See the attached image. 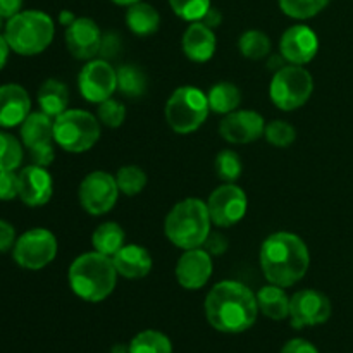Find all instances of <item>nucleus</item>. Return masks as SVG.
<instances>
[{
    "mask_svg": "<svg viewBox=\"0 0 353 353\" xmlns=\"http://www.w3.org/2000/svg\"><path fill=\"white\" fill-rule=\"evenodd\" d=\"M114 3H116V6H124V7H130V6H133V3H138V2H141V0H112Z\"/></svg>",
    "mask_w": 353,
    "mask_h": 353,
    "instance_id": "09e8293b",
    "label": "nucleus"
},
{
    "mask_svg": "<svg viewBox=\"0 0 353 353\" xmlns=\"http://www.w3.org/2000/svg\"><path fill=\"white\" fill-rule=\"evenodd\" d=\"M207 100H209V107L212 112L216 114H230L236 110L241 103V92L236 85L233 83H217L207 93Z\"/></svg>",
    "mask_w": 353,
    "mask_h": 353,
    "instance_id": "a878e982",
    "label": "nucleus"
},
{
    "mask_svg": "<svg viewBox=\"0 0 353 353\" xmlns=\"http://www.w3.org/2000/svg\"><path fill=\"white\" fill-rule=\"evenodd\" d=\"M238 47H240L243 57L250 59V61H261V59L268 57L271 52V40L264 31L250 30L241 34Z\"/></svg>",
    "mask_w": 353,
    "mask_h": 353,
    "instance_id": "c756f323",
    "label": "nucleus"
},
{
    "mask_svg": "<svg viewBox=\"0 0 353 353\" xmlns=\"http://www.w3.org/2000/svg\"><path fill=\"white\" fill-rule=\"evenodd\" d=\"M283 12L292 19H310L327 7L331 0H278Z\"/></svg>",
    "mask_w": 353,
    "mask_h": 353,
    "instance_id": "473e14b6",
    "label": "nucleus"
},
{
    "mask_svg": "<svg viewBox=\"0 0 353 353\" xmlns=\"http://www.w3.org/2000/svg\"><path fill=\"white\" fill-rule=\"evenodd\" d=\"M117 72V90L130 99H138L147 92V76L140 68L133 64L121 65Z\"/></svg>",
    "mask_w": 353,
    "mask_h": 353,
    "instance_id": "cd10ccee",
    "label": "nucleus"
},
{
    "mask_svg": "<svg viewBox=\"0 0 353 353\" xmlns=\"http://www.w3.org/2000/svg\"><path fill=\"white\" fill-rule=\"evenodd\" d=\"M216 33L202 21L190 24L183 34V52L193 62L210 61L216 52Z\"/></svg>",
    "mask_w": 353,
    "mask_h": 353,
    "instance_id": "aec40b11",
    "label": "nucleus"
},
{
    "mask_svg": "<svg viewBox=\"0 0 353 353\" xmlns=\"http://www.w3.org/2000/svg\"><path fill=\"white\" fill-rule=\"evenodd\" d=\"M319 50V38L312 28L305 24H295L283 33L279 41V52L286 62L295 65L309 64Z\"/></svg>",
    "mask_w": 353,
    "mask_h": 353,
    "instance_id": "dca6fc26",
    "label": "nucleus"
},
{
    "mask_svg": "<svg viewBox=\"0 0 353 353\" xmlns=\"http://www.w3.org/2000/svg\"><path fill=\"white\" fill-rule=\"evenodd\" d=\"M38 105L41 112L50 117L61 116L69 105V90L59 79H47L38 90Z\"/></svg>",
    "mask_w": 353,
    "mask_h": 353,
    "instance_id": "5701e85b",
    "label": "nucleus"
},
{
    "mask_svg": "<svg viewBox=\"0 0 353 353\" xmlns=\"http://www.w3.org/2000/svg\"><path fill=\"white\" fill-rule=\"evenodd\" d=\"M117 188L128 196H134L141 193L147 186V174L138 165H124L116 174Z\"/></svg>",
    "mask_w": 353,
    "mask_h": 353,
    "instance_id": "2f4dec72",
    "label": "nucleus"
},
{
    "mask_svg": "<svg viewBox=\"0 0 353 353\" xmlns=\"http://www.w3.org/2000/svg\"><path fill=\"white\" fill-rule=\"evenodd\" d=\"M264 137L265 140H268L271 145H274V147L285 148L295 141L296 131L290 123H285V121L278 119L265 124Z\"/></svg>",
    "mask_w": 353,
    "mask_h": 353,
    "instance_id": "c9c22d12",
    "label": "nucleus"
},
{
    "mask_svg": "<svg viewBox=\"0 0 353 353\" xmlns=\"http://www.w3.org/2000/svg\"><path fill=\"white\" fill-rule=\"evenodd\" d=\"M243 165H241L240 155L234 150H223L216 157V172L224 183H234L241 176Z\"/></svg>",
    "mask_w": 353,
    "mask_h": 353,
    "instance_id": "f704fd0d",
    "label": "nucleus"
},
{
    "mask_svg": "<svg viewBox=\"0 0 353 353\" xmlns=\"http://www.w3.org/2000/svg\"><path fill=\"white\" fill-rule=\"evenodd\" d=\"M55 34L54 21L41 10H21L7 19L6 37L10 50L17 55L31 57L47 50Z\"/></svg>",
    "mask_w": 353,
    "mask_h": 353,
    "instance_id": "39448f33",
    "label": "nucleus"
},
{
    "mask_svg": "<svg viewBox=\"0 0 353 353\" xmlns=\"http://www.w3.org/2000/svg\"><path fill=\"white\" fill-rule=\"evenodd\" d=\"M57 238L45 228H33L21 234L12 248V257L17 265L30 271H40L54 262L57 255Z\"/></svg>",
    "mask_w": 353,
    "mask_h": 353,
    "instance_id": "1a4fd4ad",
    "label": "nucleus"
},
{
    "mask_svg": "<svg viewBox=\"0 0 353 353\" xmlns=\"http://www.w3.org/2000/svg\"><path fill=\"white\" fill-rule=\"evenodd\" d=\"M9 54H10L9 43H7V40L3 34H0V71L6 68L7 61H9Z\"/></svg>",
    "mask_w": 353,
    "mask_h": 353,
    "instance_id": "a18cd8bd",
    "label": "nucleus"
},
{
    "mask_svg": "<svg viewBox=\"0 0 353 353\" xmlns=\"http://www.w3.org/2000/svg\"><path fill=\"white\" fill-rule=\"evenodd\" d=\"M210 219L217 228H231L240 223L248 209V200L243 190L234 183H226L212 192L207 202Z\"/></svg>",
    "mask_w": 353,
    "mask_h": 353,
    "instance_id": "9b49d317",
    "label": "nucleus"
},
{
    "mask_svg": "<svg viewBox=\"0 0 353 353\" xmlns=\"http://www.w3.org/2000/svg\"><path fill=\"white\" fill-rule=\"evenodd\" d=\"M286 65V61L285 57H283L281 54L279 55H274V57H271V61H269V69L274 72H278L279 69H283Z\"/></svg>",
    "mask_w": 353,
    "mask_h": 353,
    "instance_id": "49530a36",
    "label": "nucleus"
},
{
    "mask_svg": "<svg viewBox=\"0 0 353 353\" xmlns=\"http://www.w3.org/2000/svg\"><path fill=\"white\" fill-rule=\"evenodd\" d=\"M121 41L116 33H107L102 37V45H100V52L102 59H110L119 52Z\"/></svg>",
    "mask_w": 353,
    "mask_h": 353,
    "instance_id": "a19ab883",
    "label": "nucleus"
},
{
    "mask_svg": "<svg viewBox=\"0 0 353 353\" xmlns=\"http://www.w3.org/2000/svg\"><path fill=\"white\" fill-rule=\"evenodd\" d=\"M19 196V174L16 171H0V200L9 202Z\"/></svg>",
    "mask_w": 353,
    "mask_h": 353,
    "instance_id": "4c0bfd02",
    "label": "nucleus"
},
{
    "mask_svg": "<svg viewBox=\"0 0 353 353\" xmlns=\"http://www.w3.org/2000/svg\"><path fill=\"white\" fill-rule=\"evenodd\" d=\"M78 88L83 99L92 103H102L112 99V93L117 90L116 69L105 59H92L79 72Z\"/></svg>",
    "mask_w": 353,
    "mask_h": 353,
    "instance_id": "f8f14e48",
    "label": "nucleus"
},
{
    "mask_svg": "<svg viewBox=\"0 0 353 353\" xmlns=\"http://www.w3.org/2000/svg\"><path fill=\"white\" fill-rule=\"evenodd\" d=\"M99 121L107 128H119L126 119V109L117 100L109 99L99 103Z\"/></svg>",
    "mask_w": 353,
    "mask_h": 353,
    "instance_id": "e433bc0d",
    "label": "nucleus"
},
{
    "mask_svg": "<svg viewBox=\"0 0 353 353\" xmlns=\"http://www.w3.org/2000/svg\"><path fill=\"white\" fill-rule=\"evenodd\" d=\"M110 353H130V347H124V345H116Z\"/></svg>",
    "mask_w": 353,
    "mask_h": 353,
    "instance_id": "8fccbe9b",
    "label": "nucleus"
},
{
    "mask_svg": "<svg viewBox=\"0 0 353 353\" xmlns=\"http://www.w3.org/2000/svg\"><path fill=\"white\" fill-rule=\"evenodd\" d=\"M259 312L257 295L243 283H217L205 299V317L219 333H245L254 326Z\"/></svg>",
    "mask_w": 353,
    "mask_h": 353,
    "instance_id": "f257e3e1",
    "label": "nucleus"
},
{
    "mask_svg": "<svg viewBox=\"0 0 353 353\" xmlns=\"http://www.w3.org/2000/svg\"><path fill=\"white\" fill-rule=\"evenodd\" d=\"M74 19H76V17L72 16V12H69V10H62L61 16H59V21H61V24H64L65 28H68L69 24H71Z\"/></svg>",
    "mask_w": 353,
    "mask_h": 353,
    "instance_id": "de8ad7c7",
    "label": "nucleus"
},
{
    "mask_svg": "<svg viewBox=\"0 0 353 353\" xmlns=\"http://www.w3.org/2000/svg\"><path fill=\"white\" fill-rule=\"evenodd\" d=\"M31 114V99L16 83L0 86V128H16Z\"/></svg>",
    "mask_w": 353,
    "mask_h": 353,
    "instance_id": "6ab92c4d",
    "label": "nucleus"
},
{
    "mask_svg": "<svg viewBox=\"0 0 353 353\" xmlns=\"http://www.w3.org/2000/svg\"><path fill=\"white\" fill-rule=\"evenodd\" d=\"M117 271L112 257L88 252L72 261L68 279L72 293L85 302L99 303L114 292L117 283Z\"/></svg>",
    "mask_w": 353,
    "mask_h": 353,
    "instance_id": "7ed1b4c3",
    "label": "nucleus"
},
{
    "mask_svg": "<svg viewBox=\"0 0 353 353\" xmlns=\"http://www.w3.org/2000/svg\"><path fill=\"white\" fill-rule=\"evenodd\" d=\"M130 353H172V343L164 333L147 330L138 333L131 340Z\"/></svg>",
    "mask_w": 353,
    "mask_h": 353,
    "instance_id": "c85d7f7f",
    "label": "nucleus"
},
{
    "mask_svg": "<svg viewBox=\"0 0 353 353\" xmlns=\"http://www.w3.org/2000/svg\"><path fill=\"white\" fill-rule=\"evenodd\" d=\"M16 230L10 223L0 219V252H9L12 250L14 245H16Z\"/></svg>",
    "mask_w": 353,
    "mask_h": 353,
    "instance_id": "ea45409f",
    "label": "nucleus"
},
{
    "mask_svg": "<svg viewBox=\"0 0 353 353\" xmlns=\"http://www.w3.org/2000/svg\"><path fill=\"white\" fill-rule=\"evenodd\" d=\"M21 141L28 150L54 141V117L45 112H31L21 124Z\"/></svg>",
    "mask_w": 353,
    "mask_h": 353,
    "instance_id": "4be33fe9",
    "label": "nucleus"
},
{
    "mask_svg": "<svg viewBox=\"0 0 353 353\" xmlns=\"http://www.w3.org/2000/svg\"><path fill=\"white\" fill-rule=\"evenodd\" d=\"M314 92L312 74L302 65H285L274 72L269 85V97L278 109L296 110L305 105Z\"/></svg>",
    "mask_w": 353,
    "mask_h": 353,
    "instance_id": "6e6552de",
    "label": "nucleus"
},
{
    "mask_svg": "<svg viewBox=\"0 0 353 353\" xmlns=\"http://www.w3.org/2000/svg\"><path fill=\"white\" fill-rule=\"evenodd\" d=\"M202 23L203 24H207V26L209 28H217L221 24V14H219V10H216V9H212V7H210V10L209 12L205 14V16H203V19H202Z\"/></svg>",
    "mask_w": 353,
    "mask_h": 353,
    "instance_id": "c03bdc74",
    "label": "nucleus"
},
{
    "mask_svg": "<svg viewBox=\"0 0 353 353\" xmlns=\"http://www.w3.org/2000/svg\"><path fill=\"white\" fill-rule=\"evenodd\" d=\"M93 250L114 257L124 247V231L117 223H103L92 234Z\"/></svg>",
    "mask_w": 353,
    "mask_h": 353,
    "instance_id": "bb28decb",
    "label": "nucleus"
},
{
    "mask_svg": "<svg viewBox=\"0 0 353 353\" xmlns=\"http://www.w3.org/2000/svg\"><path fill=\"white\" fill-rule=\"evenodd\" d=\"M54 195V181L47 168L31 164L19 172V199L28 207H41Z\"/></svg>",
    "mask_w": 353,
    "mask_h": 353,
    "instance_id": "a211bd4d",
    "label": "nucleus"
},
{
    "mask_svg": "<svg viewBox=\"0 0 353 353\" xmlns=\"http://www.w3.org/2000/svg\"><path fill=\"white\" fill-rule=\"evenodd\" d=\"M102 31L90 17H76L65 28V45L78 61H92L99 55L102 45Z\"/></svg>",
    "mask_w": 353,
    "mask_h": 353,
    "instance_id": "4468645a",
    "label": "nucleus"
},
{
    "mask_svg": "<svg viewBox=\"0 0 353 353\" xmlns=\"http://www.w3.org/2000/svg\"><path fill=\"white\" fill-rule=\"evenodd\" d=\"M24 157L23 141L14 134L0 131V171H16Z\"/></svg>",
    "mask_w": 353,
    "mask_h": 353,
    "instance_id": "7c9ffc66",
    "label": "nucleus"
},
{
    "mask_svg": "<svg viewBox=\"0 0 353 353\" xmlns=\"http://www.w3.org/2000/svg\"><path fill=\"white\" fill-rule=\"evenodd\" d=\"M117 274L126 279H141L152 271V255L140 245H124L112 257Z\"/></svg>",
    "mask_w": 353,
    "mask_h": 353,
    "instance_id": "412c9836",
    "label": "nucleus"
},
{
    "mask_svg": "<svg viewBox=\"0 0 353 353\" xmlns=\"http://www.w3.org/2000/svg\"><path fill=\"white\" fill-rule=\"evenodd\" d=\"M30 155H31V161H33V164L41 165V168H48V165H50L55 159L54 143L43 145V147L31 148Z\"/></svg>",
    "mask_w": 353,
    "mask_h": 353,
    "instance_id": "58836bf2",
    "label": "nucleus"
},
{
    "mask_svg": "<svg viewBox=\"0 0 353 353\" xmlns=\"http://www.w3.org/2000/svg\"><path fill=\"white\" fill-rule=\"evenodd\" d=\"M259 310L272 321H285L290 317V296L285 288L269 283L268 286L259 290L257 293Z\"/></svg>",
    "mask_w": 353,
    "mask_h": 353,
    "instance_id": "b1692460",
    "label": "nucleus"
},
{
    "mask_svg": "<svg viewBox=\"0 0 353 353\" xmlns=\"http://www.w3.org/2000/svg\"><path fill=\"white\" fill-rule=\"evenodd\" d=\"M212 257L207 250L192 248L185 250L176 264V279L185 290H200L212 276Z\"/></svg>",
    "mask_w": 353,
    "mask_h": 353,
    "instance_id": "f3484780",
    "label": "nucleus"
},
{
    "mask_svg": "<svg viewBox=\"0 0 353 353\" xmlns=\"http://www.w3.org/2000/svg\"><path fill=\"white\" fill-rule=\"evenodd\" d=\"M309 264V248L299 234L279 231L261 247V268L271 285L281 288L295 286L307 274Z\"/></svg>",
    "mask_w": 353,
    "mask_h": 353,
    "instance_id": "f03ea898",
    "label": "nucleus"
},
{
    "mask_svg": "<svg viewBox=\"0 0 353 353\" xmlns=\"http://www.w3.org/2000/svg\"><path fill=\"white\" fill-rule=\"evenodd\" d=\"M210 219L207 203L200 199H185L176 203L164 223L165 236L174 247L192 250L205 245L210 234Z\"/></svg>",
    "mask_w": 353,
    "mask_h": 353,
    "instance_id": "20e7f679",
    "label": "nucleus"
},
{
    "mask_svg": "<svg viewBox=\"0 0 353 353\" xmlns=\"http://www.w3.org/2000/svg\"><path fill=\"white\" fill-rule=\"evenodd\" d=\"M172 12L183 21L195 23L202 21L203 16L210 10V0H169Z\"/></svg>",
    "mask_w": 353,
    "mask_h": 353,
    "instance_id": "72a5a7b5",
    "label": "nucleus"
},
{
    "mask_svg": "<svg viewBox=\"0 0 353 353\" xmlns=\"http://www.w3.org/2000/svg\"><path fill=\"white\" fill-rule=\"evenodd\" d=\"M126 24L131 33L137 34V37H148L159 30L161 16L154 6L147 2H138L128 7Z\"/></svg>",
    "mask_w": 353,
    "mask_h": 353,
    "instance_id": "393cba45",
    "label": "nucleus"
},
{
    "mask_svg": "<svg viewBox=\"0 0 353 353\" xmlns=\"http://www.w3.org/2000/svg\"><path fill=\"white\" fill-rule=\"evenodd\" d=\"M281 353H319V350L310 341L295 338V340H290L288 343H285V347L281 348Z\"/></svg>",
    "mask_w": 353,
    "mask_h": 353,
    "instance_id": "79ce46f5",
    "label": "nucleus"
},
{
    "mask_svg": "<svg viewBox=\"0 0 353 353\" xmlns=\"http://www.w3.org/2000/svg\"><path fill=\"white\" fill-rule=\"evenodd\" d=\"M2 26H3V17L0 16V30H2Z\"/></svg>",
    "mask_w": 353,
    "mask_h": 353,
    "instance_id": "3c124183",
    "label": "nucleus"
},
{
    "mask_svg": "<svg viewBox=\"0 0 353 353\" xmlns=\"http://www.w3.org/2000/svg\"><path fill=\"white\" fill-rule=\"evenodd\" d=\"M23 0H0V16L3 19H10L21 12Z\"/></svg>",
    "mask_w": 353,
    "mask_h": 353,
    "instance_id": "37998d69",
    "label": "nucleus"
},
{
    "mask_svg": "<svg viewBox=\"0 0 353 353\" xmlns=\"http://www.w3.org/2000/svg\"><path fill=\"white\" fill-rule=\"evenodd\" d=\"M100 138V121L93 114L68 109L54 119V143L71 154L88 152Z\"/></svg>",
    "mask_w": 353,
    "mask_h": 353,
    "instance_id": "423d86ee",
    "label": "nucleus"
},
{
    "mask_svg": "<svg viewBox=\"0 0 353 353\" xmlns=\"http://www.w3.org/2000/svg\"><path fill=\"white\" fill-rule=\"evenodd\" d=\"M116 176L103 171H93L79 185V203L92 216H103L114 209L119 196Z\"/></svg>",
    "mask_w": 353,
    "mask_h": 353,
    "instance_id": "9d476101",
    "label": "nucleus"
},
{
    "mask_svg": "<svg viewBox=\"0 0 353 353\" xmlns=\"http://www.w3.org/2000/svg\"><path fill=\"white\" fill-rule=\"evenodd\" d=\"M264 117L255 110H233L219 124V134L234 145L252 143L264 134Z\"/></svg>",
    "mask_w": 353,
    "mask_h": 353,
    "instance_id": "2eb2a0df",
    "label": "nucleus"
},
{
    "mask_svg": "<svg viewBox=\"0 0 353 353\" xmlns=\"http://www.w3.org/2000/svg\"><path fill=\"white\" fill-rule=\"evenodd\" d=\"M331 312V300L316 290H302L290 299V321L295 330L327 323Z\"/></svg>",
    "mask_w": 353,
    "mask_h": 353,
    "instance_id": "ddd939ff",
    "label": "nucleus"
},
{
    "mask_svg": "<svg viewBox=\"0 0 353 353\" xmlns=\"http://www.w3.org/2000/svg\"><path fill=\"white\" fill-rule=\"evenodd\" d=\"M209 110V100L202 90L195 86H181L172 92L165 103V119L172 131L188 134L205 123Z\"/></svg>",
    "mask_w": 353,
    "mask_h": 353,
    "instance_id": "0eeeda50",
    "label": "nucleus"
}]
</instances>
